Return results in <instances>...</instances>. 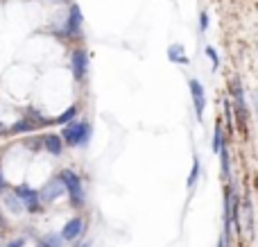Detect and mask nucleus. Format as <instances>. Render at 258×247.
Segmentation results:
<instances>
[{
    "instance_id": "nucleus-1",
    "label": "nucleus",
    "mask_w": 258,
    "mask_h": 247,
    "mask_svg": "<svg viewBox=\"0 0 258 247\" xmlns=\"http://www.w3.org/2000/svg\"><path fill=\"white\" fill-rule=\"evenodd\" d=\"M59 179H61L63 189L68 191V195H71V202L75 204V207H82V204H84V189H82L80 177L73 170H63L61 175H59Z\"/></svg>"
},
{
    "instance_id": "nucleus-2",
    "label": "nucleus",
    "mask_w": 258,
    "mask_h": 247,
    "mask_svg": "<svg viewBox=\"0 0 258 247\" xmlns=\"http://www.w3.org/2000/svg\"><path fill=\"white\" fill-rule=\"evenodd\" d=\"M91 136V127L89 122H71V125L63 130V141L68 145H84Z\"/></svg>"
},
{
    "instance_id": "nucleus-3",
    "label": "nucleus",
    "mask_w": 258,
    "mask_h": 247,
    "mask_svg": "<svg viewBox=\"0 0 258 247\" xmlns=\"http://www.w3.org/2000/svg\"><path fill=\"white\" fill-rule=\"evenodd\" d=\"M14 195H16V200L21 202V207L30 209V211H36V209H39V204H41L39 193H36L34 189H30V186H16Z\"/></svg>"
},
{
    "instance_id": "nucleus-4",
    "label": "nucleus",
    "mask_w": 258,
    "mask_h": 247,
    "mask_svg": "<svg viewBox=\"0 0 258 247\" xmlns=\"http://www.w3.org/2000/svg\"><path fill=\"white\" fill-rule=\"evenodd\" d=\"M86 71H89V54H86V50H75L73 52V75H75V80H84Z\"/></svg>"
},
{
    "instance_id": "nucleus-5",
    "label": "nucleus",
    "mask_w": 258,
    "mask_h": 247,
    "mask_svg": "<svg viewBox=\"0 0 258 247\" xmlns=\"http://www.w3.org/2000/svg\"><path fill=\"white\" fill-rule=\"evenodd\" d=\"M231 93L233 98H236V111H238V118H240L242 122L247 120V102H245V89H242V82L236 80L231 86Z\"/></svg>"
},
{
    "instance_id": "nucleus-6",
    "label": "nucleus",
    "mask_w": 258,
    "mask_h": 247,
    "mask_svg": "<svg viewBox=\"0 0 258 247\" xmlns=\"http://www.w3.org/2000/svg\"><path fill=\"white\" fill-rule=\"evenodd\" d=\"M190 95H192V102H195L197 118H202L204 116V107H206V95H204V86L197 80H190Z\"/></svg>"
},
{
    "instance_id": "nucleus-7",
    "label": "nucleus",
    "mask_w": 258,
    "mask_h": 247,
    "mask_svg": "<svg viewBox=\"0 0 258 247\" xmlns=\"http://www.w3.org/2000/svg\"><path fill=\"white\" fill-rule=\"evenodd\" d=\"M82 231H84V220L82 218H73V220L66 222V227L61 229V238L63 240H75L82 236Z\"/></svg>"
},
{
    "instance_id": "nucleus-8",
    "label": "nucleus",
    "mask_w": 258,
    "mask_h": 247,
    "mask_svg": "<svg viewBox=\"0 0 258 247\" xmlns=\"http://www.w3.org/2000/svg\"><path fill=\"white\" fill-rule=\"evenodd\" d=\"M80 30H82V9H80V5H73L71 14H68L66 32H68V36H77Z\"/></svg>"
},
{
    "instance_id": "nucleus-9",
    "label": "nucleus",
    "mask_w": 258,
    "mask_h": 247,
    "mask_svg": "<svg viewBox=\"0 0 258 247\" xmlns=\"http://www.w3.org/2000/svg\"><path fill=\"white\" fill-rule=\"evenodd\" d=\"M61 193H63V184H61V179L57 177V179H52L43 191H41L39 200H43V202H52V200H57Z\"/></svg>"
},
{
    "instance_id": "nucleus-10",
    "label": "nucleus",
    "mask_w": 258,
    "mask_h": 247,
    "mask_svg": "<svg viewBox=\"0 0 258 247\" xmlns=\"http://www.w3.org/2000/svg\"><path fill=\"white\" fill-rule=\"evenodd\" d=\"M43 145H45V150H48L50 154H54V157H59V154H61V150H63V141L59 139L57 134H48V136H45Z\"/></svg>"
},
{
    "instance_id": "nucleus-11",
    "label": "nucleus",
    "mask_w": 258,
    "mask_h": 247,
    "mask_svg": "<svg viewBox=\"0 0 258 247\" xmlns=\"http://www.w3.org/2000/svg\"><path fill=\"white\" fill-rule=\"evenodd\" d=\"M63 245V238L59 234H48L45 238L39 240V247H61Z\"/></svg>"
},
{
    "instance_id": "nucleus-12",
    "label": "nucleus",
    "mask_w": 258,
    "mask_h": 247,
    "mask_svg": "<svg viewBox=\"0 0 258 247\" xmlns=\"http://www.w3.org/2000/svg\"><path fill=\"white\" fill-rule=\"evenodd\" d=\"M245 222H247V234H254V213H251V202L245 200Z\"/></svg>"
},
{
    "instance_id": "nucleus-13",
    "label": "nucleus",
    "mask_w": 258,
    "mask_h": 247,
    "mask_svg": "<svg viewBox=\"0 0 258 247\" xmlns=\"http://www.w3.org/2000/svg\"><path fill=\"white\" fill-rule=\"evenodd\" d=\"M220 154H222V170H224V177L227 179H231V159H229V152H227V148H220Z\"/></svg>"
},
{
    "instance_id": "nucleus-14",
    "label": "nucleus",
    "mask_w": 258,
    "mask_h": 247,
    "mask_svg": "<svg viewBox=\"0 0 258 247\" xmlns=\"http://www.w3.org/2000/svg\"><path fill=\"white\" fill-rule=\"evenodd\" d=\"M181 48H179V45H172V48L168 50V57L172 59V61H177V64H188V57H181Z\"/></svg>"
},
{
    "instance_id": "nucleus-15",
    "label": "nucleus",
    "mask_w": 258,
    "mask_h": 247,
    "mask_svg": "<svg viewBox=\"0 0 258 247\" xmlns=\"http://www.w3.org/2000/svg\"><path fill=\"white\" fill-rule=\"evenodd\" d=\"M224 145V139H222V127H215V136H213V150L215 152H220V148Z\"/></svg>"
},
{
    "instance_id": "nucleus-16",
    "label": "nucleus",
    "mask_w": 258,
    "mask_h": 247,
    "mask_svg": "<svg viewBox=\"0 0 258 247\" xmlns=\"http://www.w3.org/2000/svg\"><path fill=\"white\" fill-rule=\"evenodd\" d=\"M197 175H200V161L195 159V163H192V172H190V179H188V186H195Z\"/></svg>"
},
{
    "instance_id": "nucleus-17",
    "label": "nucleus",
    "mask_w": 258,
    "mask_h": 247,
    "mask_svg": "<svg viewBox=\"0 0 258 247\" xmlns=\"http://www.w3.org/2000/svg\"><path fill=\"white\" fill-rule=\"evenodd\" d=\"M75 111H77V107H71L66 113H63V116H59V120H57V122H68L73 116H75Z\"/></svg>"
},
{
    "instance_id": "nucleus-18",
    "label": "nucleus",
    "mask_w": 258,
    "mask_h": 247,
    "mask_svg": "<svg viewBox=\"0 0 258 247\" xmlns=\"http://www.w3.org/2000/svg\"><path fill=\"white\" fill-rule=\"evenodd\" d=\"M200 27H202V32H206V27H209V14L206 12L200 14Z\"/></svg>"
},
{
    "instance_id": "nucleus-19",
    "label": "nucleus",
    "mask_w": 258,
    "mask_h": 247,
    "mask_svg": "<svg viewBox=\"0 0 258 247\" xmlns=\"http://www.w3.org/2000/svg\"><path fill=\"white\" fill-rule=\"evenodd\" d=\"M206 54L211 57V61H213V66H218V52H215L213 48H206Z\"/></svg>"
},
{
    "instance_id": "nucleus-20",
    "label": "nucleus",
    "mask_w": 258,
    "mask_h": 247,
    "mask_svg": "<svg viewBox=\"0 0 258 247\" xmlns=\"http://www.w3.org/2000/svg\"><path fill=\"white\" fill-rule=\"evenodd\" d=\"M27 127H30V122H25V120H21V122H16L14 125V132H25Z\"/></svg>"
},
{
    "instance_id": "nucleus-21",
    "label": "nucleus",
    "mask_w": 258,
    "mask_h": 247,
    "mask_svg": "<svg viewBox=\"0 0 258 247\" xmlns=\"http://www.w3.org/2000/svg\"><path fill=\"white\" fill-rule=\"evenodd\" d=\"M9 207H12L14 211H18V209H23V207H18V202H16V195H14V198L9 200Z\"/></svg>"
},
{
    "instance_id": "nucleus-22",
    "label": "nucleus",
    "mask_w": 258,
    "mask_h": 247,
    "mask_svg": "<svg viewBox=\"0 0 258 247\" xmlns=\"http://www.w3.org/2000/svg\"><path fill=\"white\" fill-rule=\"evenodd\" d=\"M23 245H25V240H23V238H18V240H12V243H9L7 247H23Z\"/></svg>"
},
{
    "instance_id": "nucleus-23",
    "label": "nucleus",
    "mask_w": 258,
    "mask_h": 247,
    "mask_svg": "<svg viewBox=\"0 0 258 247\" xmlns=\"http://www.w3.org/2000/svg\"><path fill=\"white\" fill-rule=\"evenodd\" d=\"M3 186H5V179H3V175H0V193H3Z\"/></svg>"
},
{
    "instance_id": "nucleus-24",
    "label": "nucleus",
    "mask_w": 258,
    "mask_h": 247,
    "mask_svg": "<svg viewBox=\"0 0 258 247\" xmlns=\"http://www.w3.org/2000/svg\"><path fill=\"white\" fill-rule=\"evenodd\" d=\"M50 3H63V0H50Z\"/></svg>"
},
{
    "instance_id": "nucleus-25",
    "label": "nucleus",
    "mask_w": 258,
    "mask_h": 247,
    "mask_svg": "<svg viewBox=\"0 0 258 247\" xmlns=\"http://www.w3.org/2000/svg\"><path fill=\"white\" fill-rule=\"evenodd\" d=\"M84 247H89V245H84Z\"/></svg>"
}]
</instances>
